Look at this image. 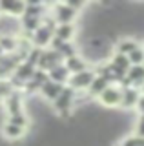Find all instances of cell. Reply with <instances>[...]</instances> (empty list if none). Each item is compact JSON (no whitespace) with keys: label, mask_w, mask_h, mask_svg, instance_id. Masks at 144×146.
<instances>
[{"label":"cell","mask_w":144,"mask_h":146,"mask_svg":"<svg viewBox=\"0 0 144 146\" xmlns=\"http://www.w3.org/2000/svg\"><path fill=\"white\" fill-rule=\"evenodd\" d=\"M53 38H55V29H51V27L42 24L33 35H31V44L38 49H48L49 46H51Z\"/></svg>","instance_id":"1"},{"label":"cell","mask_w":144,"mask_h":146,"mask_svg":"<svg viewBox=\"0 0 144 146\" xmlns=\"http://www.w3.org/2000/svg\"><path fill=\"white\" fill-rule=\"evenodd\" d=\"M2 110L6 111V117H7V115H15V113L24 111V99H22V93H20L18 90H15V91L9 95V97L4 99Z\"/></svg>","instance_id":"2"},{"label":"cell","mask_w":144,"mask_h":146,"mask_svg":"<svg viewBox=\"0 0 144 146\" xmlns=\"http://www.w3.org/2000/svg\"><path fill=\"white\" fill-rule=\"evenodd\" d=\"M53 18H55L57 26L58 24H73L75 17H77V11L73 7H69L67 4H57L53 7Z\"/></svg>","instance_id":"3"},{"label":"cell","mask_w":144,"mask_h":146,"mask_svg":"<svg viewBox=\"0 0 144 146\" xmlns=\"http://www.w3.org/2000/svg\"><path fill=\"white\" fill-rule=\"evenodd\" d=\"M26 13V2H2L0 4V15L6 18H20Z\"/></svg>","instance_id":"4"},{"label":"cell","mask_w":144,"mask_h":146,"mask_svg":"<svg viewBox=\"0 0 144 146\" xmlns=\"http://www.w3.org/2000/svg\"><path fill=\"white\" fill-rule=\"evenodd\" d=\"M0 133L6 141H9V143H15V141H22L28 133V130L26 128H20L17 124H11V122H4L2 126H0Z\"/></svg>","instance_id":"5"},{"label":"cell","mask_w":144,"mask_h":146,"mask_svg":"<svg viewBox=\"0 0 144 146\" xmlns=\"http://www.w3.org/2000/svg\"><path fill=\"white\" fill-rule=\"evenodd\" d=\"M71 104H73V90L69 88H64V91H62L58 97L53 100V110H55L57 113H67L71 108Z\"/></svg>","instance_id":"6"},{"label":"cell","mask_w":144,"mask_h":146,"mask_svg":"<svg viewBox=\"0 0 144 146\" xmlns=\"http://www.w3.org/2000/svg\"><path fill=\"white\" fill-rule=\"evenodd\" d=\"M93 73L91 71H80V73H75V75H71L69 77V86L73 90H82V88H88V86H91V82H93Z\"/></svg>","instance_id":"7"},{"label":"cell","mask_w":144,"mask_h":146,"mask_svg":"<svg viewBox=\"0 0 144 146\" xmlns=\"http://www.w3.org/2000/svg\"><path fill=\"white\" fill-rule=\"evenodd\" d=\"M64 91V84H58V82H53V80H48L46 84L40 88V95H42L46 100H55L58 95Z\"/></svg>","instance_id":"8"},{"label":"cell","mask_w":144,"mask_h":146,"mask_svg":"<svg viewBox=\"0 0 144 146\" xmlns=\"http://www.w3.org/2000/svg\"><path fill=\"white\" fill-rule=\"evenodd\" d=\"M100 100L104 106H117V104L122 102V93L117 88H106L100 93Z\"/></svg>","instance_id":"9"},{"label":"cell","mask_w":144,"mask_h":146,"mask_svg":"<svg viewBox=\"0 0 144 146\" xmlns=\"http://www.w3.org/2000/svg\"><path fill=\"white\" fill-rule=\"evenodd\" d=\"M0 48L4 53H15L18 48V36L15 33H0Z\"/></svg>","instance_id":"10"},{"label":"cell","mask_w":144,"mask_h":146,"mask_svg":"<svg viewBox=\"0 0 144 146\" xmlns=\"http://www.w3.org/2000/svg\"><path fill=\"white\" fill-rule=\"evenodd\" d=\"M48 77H49V80H53V82L66 84V82L69 80V71H67V68L64 66V64H60V66L53 68V70L48 73Z\"/></svg>","instance_id":"11"},{"label":"cell","mask_w":144,"mask_h":146,"mask_svg":"<svg viewBox=\"0 0 144 146\" xmlns=\"http://www.w3.org/2000/svg\"><path fill=\"white\" fill-rule=\"evenodd\" d=\"M75 35V26L73 24H58L55 27V36L60 38L62 42H69Z\"/></svg>","instance_id":"12"},{"label":"cell","mask_w":144,"mask_h":146,"mask_svg":"<svg viewBox=\"0 0 144 146\" xmlns=\"http://www.w3.org/2000/svg\"><path fill=\"white\" fill-rule=\"evenodd\" d=\"M64 66L67 68V71L69 73H80V71H84V68H86V62L82 60L80 57H77V55H73V57H67L66 60H64Z\"/></svg>","instance_id":"13"},{"label":"cell","mask_w":144,"mask_h":146,"mask_svg":"<svg viewBox=\"0 0 144 146\" xmlns=\"http://www.w3.org/2000/svg\"><path fill=\"white\" fill-rule=\"evenodd\" d=\"M6 121L11 122V124L20 126V128H26V130H28V126H29V117H28V113H26V111L15 113V115H7Z\"/></svg>","instance_id":"14"},{"label":"cell","mask_w":144,"mask_h":146,"mask_svg":"<svg viewBox=\"0 0 144 146\" xmlns=\"http://www.w3.org/2000/svg\"><path fill=\"white\" fill-rule=\"evenodd\" d=\"M108 88V80H106V77H98V79H93L91 82V86H89V90H91V93H102Z\"/></svg>","instance_id":"15"},{"label":"cell","mask_w":144,"mask_h":146,"mask_svg":"<svg viewBox=\"0 0 144 146\" xmlns=\"http://www.w3.org/2000/svg\"><path fill=\"white\" fill-rule=\"evenodd\" d=\"M135 49H137V42H135V40H122V42L119 44V53L120 55H126V53H129L131 55Z\"/></svg>","instance_id":"16"},{"label":"cell","mask_w":144,"mask_h":146,"mask_svg":"<svg viewBox=\"0 0 144 146\" xmlns=\"http://www.w3.org/2000/svg\"><path fill=\"white\" fill-rule=\"evenodd\" d=\"M139 99H141V97H139V93H137V91L128 90V91L124 93V97H122V104L129 108V106H133V104H137V102H139Z\"/></svg>","instance_id":"17"},{"label":"cell","mask_w":144,"mask_h":146,"mask_svg":"<svg viewBox=\"0 0 144 146\" xmlns=\"http://www.w3.org/2000/svg\"><path fill=\"white\" fill-rule=\"evenodd\" d=\"M129 79L135 80V82H144V68H142V66H135V68H131Z\"/></svg>","instance_id":"18"},{"label":"cell","mask_w":144,"mask_h":146,"mask_svg":"<svg viewBox=\"0 0 144 146\" xmlns=\"http://www.w3.org/2000/svg\"><path fill=\"white\" fill-rule=\"evenodd\" d=\"M120 146H144V139L142 137H128V139L122 141V144Z\"/></svg>","instance_id":"19"},{"label":"cell","mask_w":144,"mask_h":146,"mask_svg":"<svg viewBox=\"0 0 144 146\" xmlns=\"http://www.w3.org/2000/svg\"><path fill=\"white\" fill-rule=\"evenodd\" d=\"M142 58H144V51H141V49H135V51L129 55V62H133V64H137V66H141V62H142Z\"/></svg>","instance_id":"20"},{"label":"cell","mask_w":144,"mask_h":146,"mask_svg":"<svg viewBox=\"0 0 144 146\" xmlns=\"http://www.w3.org/2000/svg\"><path fill=\"white\" fill-rule=\"evenodd\" d=\"M137 137H142L144 139V113L141 115V119L137 122Z\"/></svg>","instance_id":"21"},{"label":"cell","mask_w":144,"mask_h":146,"mask_svg":"<svg viewBox=\"0 0 144 146\" xmlns=\"http://www.w3.org/2000/svg\"><path fill=\"white\" fill-rule=\"evenodd\" d=\"M139 108H141V111H144V99H139Z\"/></svg>","instance_id":"22"},{"label":"cell","mask_w":144,"mask_h":146,"mask_svg":"<svg viewBox=\"0 0 144 146\" xmlns=\"http://www.w3.org/2000/svg\"><path fill=\"white\" fill-rule=\"evenodd\" d=\"M4 55H6V53H4V49H2V48H0V58H2V57H4Z\"/></svg>","instance_id":"23"},{"label":"cell","mask_w":144,"mask_h":146,"mask_svg":"<svg viewBox=\"0 0 144 146\" xmlns=\"http://www.w3.org/2000/svg\"><path fill=\"white\" fill-rule=\"evenodd\" d=\"M0 18H2V15H0Z\"/></svg>","instance_id":"24"}]
</instances>
